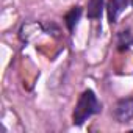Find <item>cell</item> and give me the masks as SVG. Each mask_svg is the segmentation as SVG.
<instances>
[{
  "label": "cell",
  "instance_id": "6da1fadb",
  "mask_svg": "<svg viewBox=\"0 0 133 133\" xmlns=\"http://www.w3.org/2000/svg\"><path fill=\"white\" fill-rule=\"evenodd\" d=\"M99 111V102L94 96L92 91H85L80 99H78V103L74 110V124L75 125H82L89 116H92L94 113Z\"/></svg>",
  "mask_w": 133,
  "mask_h": 133
},
{
  "label": "cell",
  "instance_id": "5b68a950",
  "mask_svg": "<svg viewBox=\"0 0 133 133\" xmlns=\"http://www.w3.org/2000/svg\"><path fill=\"white\" fill-rule=\"evenodd\" d=\"M102 5H103V0H89V3H88V17H91V19L100 17Z\"/></svg>",
  "mask_w": 133,
  "mask_h": 133
},
{
  "label": "cell",
  "instance_id": "8992f818",
  "mask_svg": "<svg viewBox=\"0 0 133 133\" xmlns=\"http://www.w3.org/2000/svg\"><path fill=\"white\" fill-rule=\"evenodd\" d=\"M131 3H133V0H131Z\"/></svg>",
  "mask_w": 133,
  "mask_h": 133
},
{
  "label": "cell",
  "instance_id": "277c9868",
  "mask_svg": "<svg viewBox=\"0 0 133 133\" xmlns=\"http://www.w3.org/2000/svg\"><path fill=\"white\" fill-rule=\"evenodd\" d=\"M80 14H82V8H78V6L72 8L68 14H66L64 21H66V25H68V28H69L71 31L75 28V25H77V22H78V19H80Z\"/></svg>",
  "mask_w": 133,
  "mask_h": 133
},
{
  "label": "cell",
  "instance_id": "7a4b0ae2",
  "mask_svg": "<svg viewBox=\"0 0 133 133\" xmlns=\"http://www.w3.org/2000/svg\"><path fill=\"white\" fill-rule=\"evenodd\" d=\"M116 117L121 122H125L133 117V99L121 100L116 107Z\"/></svg>",
  "mask_w": 133,
  "mask_h": 133
},
{
  "label": "cell",
  "instance_id": "3957f363",
  "mask_svg": "<svg viewBox=\"0 0 133 133\" xmlns=\"http://www.w3.org/2000/svg\"><path fill=\"white\" fill-rule=\"evenodd\" d=\"M127 3H128V0H108L107 10H108V19L111 24L117 21L119 14L127 8Z\"/></svg>",
  "mask_w": 133,
  "mask_h": 133
}]
</instances>
